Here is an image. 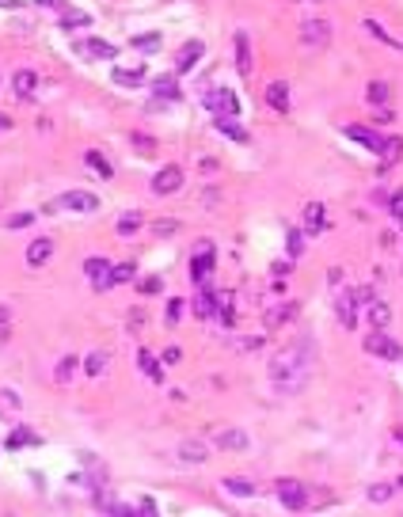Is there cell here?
<instances>
[{"label":"cell","instance_id":"1","mask_svg":"<svg viewBox=\"0 0 403 517\" xmlns=\"http://www.w3.org/2000/svg\"><path fill=\"white\" fill-rule=\"evenodd\" d=\"M267 373H270V388L278 395L304 392L309 381H312V373H316V343H312L309 335H297L293 343H286L270 358Z\"/></svg>","mask_w":403,"mask_h":517},{"label":"cell","instance_id":"2","mask_svg":"<svg viewBox=\"0 0 403 517\" xmlns=\"http://www.w3.org/2000/svg\"><path fill=\"white\" fill-rule=\"evenodd\" d=\"M72 54L84 61H115L118 46L107 42V38H72Z\"/></svg>","mask_w":403,"mask_h":517},{"label":"cell","instance_id":"3","mask_svg":"<svg viewBox=\"0 0 403 517\" xmlns=\"http://www.w3.org/2000/svg\"><path fill=\"white\" fill-rule=\"evenodd\" d=\"M365 354L384 361H403V346L392 335H384V327H373V335H365Z\"/></svg>","mask_w":403,"mask_h":517},{"label":"cell","instance_id":"4","mask_svg":"<svg viewBox=\"0 0 403 517\" xmlns=\"http://www.w3.org/2000/svg\"><path fill=\"white\" fill-rule=\"evenodd\" d=\"M46 209H69V213H99V198L92 190H69Z\"/></svg>","mask_w":403,"mask_h":517},{"label":"cell","instance_id":"5","mask_svg":"<svg viewBox=\"0 0 403 517\" xmlns=\"http://www.w3.org/2000/svg\"><path fill=\"white\" fill-rule=\"evenodd\" d=\"M278 502L286 506V510H304L309 506V487H304L301 479H278Z\"/></svg>","mask_w":403,"mask_h":517},{"label":"cell","instance_id":"6","mask_svg":"<svg viewBox=\"0 0 403 517\" xmlns=\"http://www.w3.org/2000/svg\"><path fill=\"white\" fill-rule=\"evenodd\" d=\"M213 263H217V255H213V244H209V240H202L198 255L190 258V281H195V286H209V274H213Z\"/></svg>","mask_w":403,"mask_h":517},{"label":"cell","instance_id":"7","mask_svg":"<svg viewBox=\"0 0 403 517\" xmlns=\"http://www.w3.org/2000/svg\"><path fill=\"white\" fill-rule=\"evenodd\" d=\"M301 42L309 46V50H324V46L331 42V23L327 19H304L301 23Z\"/></svg>","mask_w":403,"mask_h":517},{"label":"cell","instance_id":"8","mask_svg":"<svg viewBox=\"0 0 403 517\" xmlns=\"http://www.w3.org/2000/svg\"><path fill=\"white\" fill-rule=\"evenodd\" d=\"M110 270H115V266L107 263V258L103 255H92V258H84V274L88 278H92V286L99 289V293H107L110 286H115V278H110Z\"/></svg>","mask_w":403,"mask_h":517},{"label":"cell","instance_id":"9","mask_svg":"<svg viewBox=\"0 0 403 517\" xmlns=\"http://www.w3.org/2000/svg\"><path fill=\"white\" fill-rule=\"evenodd\" d=\"M202 103H206L213 115H236L240 110V99L229 92V88H209V92L202 95Z\"/></svg>","mask_w":403,"mask_h":517},{"label":"cell","instance_id":"10","mask_svg":"<svg viewBox=\"0 0 403 517\" xmlns=\"http://www.w3.org/2000/svg\"><path fill=\"white\" fill-rule=\"evenodd\" d=\"M202 54H206V42L202 38H187V42L179 46V54H175V72H195V65L202 61Z\"/></svg>","mask_w":403,"mask_h":517},{"label":"cell","instance_id":"11","mask_svg":"<svg viewBox=\"0 0 403 517\" xmlns=\"http://www.w3.org/2000/svg\"><path fill=\"white\" fill-rule=\"evenodd\" d=\"M183 187V167L179 164H164L152 175V194H175Z\"/></svg>","mask_w":403,"mask_h":517},{"label":"cell","instance_id":"12","mask_svg":"<svg viewBox=\"0 0 403 517\" xmlns=\"http://www.w3.org/2000/svg\"><path fill=\"white\" fill-rule=\"evenodd\" d=\"M297 312H301V309H297V301H278V304H270V309L263 312V327H267V331H278V327H286V323L293 320Z\"/></svg>","mask_w":403,"mask_h":517},{"label":"cell","instance_id":"13","mask_svg":"<svg viewBox=\"0 0 403 517\" xmlns=\"http://www.w3.org/2000/svg\"><path fill=\"white\" fill-rule=\"evenodd\" d=\"M213 445L224 449V452H244L247 445H252V438H247L244 430H236V426H224V430L213 434Z\"/></svg>","mask_w":403,"mask_h":517},{"label":"cell","instance_id":"14","mask_svg":"<svg viewBox=\"0 0 403 517\" xmlns=\"http://www.w3.org/2000/svg\"><path fill=\"white\" fill-rule=\"evenodd\" d=\"M343 137H346V141H358L361 149H369V152H377V156H381L384 137L377 133V129H365V126H343Z\"/></svg>","mask_w":403,"mask_h":517},{"label":"cell","instance_id":"15","mask_svg":"<svg viewBox=\"0 0 403 517\" xmlns=\"http://www.w3.org/2000/svg\"><path fill=\"white\" fill-rule=\"evenodd\" d=\"M335 316L343 327H358V297H354V289H346V293H338L335 301Z\"/></svg>","mask_w":403,"mask_h":517},{"label":"cell","instance_id":"16","mask_svg":"<svg viewBox=\"0 0 403 517\" xmlns=\"http://www.w3.org/2000/svg\"><path fill=\"white\" fill-rule=\"evenodd\" d=\"M213 129L221 137H229V141H236V145H247V129L236 126V115H213Z\"/></svg>","mask_w":403,"mask_h":517},{"label":"cell","instance_id":"17","mask_svg":"<svg viewBox=\"0 0 403 517\" xmlns=\"http://www.w3.org/2000/svg\"><path fill=\"white\" fill-rule=\"evenodd\" d=\"M175 452H179L183 464H206V460H209V449H206V441H202V438L179 441V449H175Z\"/></svg>","mask_w":403,"mask_h":517},{"label":"cell","instance_id":"18","mask_svg":"<svg viewBox=\"0 0 403 517\" xmlns=\"http://www.w3.org/2000/svg\"><path fill=\"white\" fill-rule=\"evenodd\" d=\"M50 258H54V240L50 236H38V240L27 244V263L31 266H46Z\"/></svg>","mask_w":403,"mask_h":517},{"label":"cell","instance_id":"19","mask_svg":"<svg viewBox=\"0 0 403 517\" xmlns=\"http://www.w3.org/2000/svg\"><path fill=\"white\" fill-rule=\"evenodd\" d=\"M145 76H149V69H145V65H133V69H126V65H118V69L110 72V80H115L118 88H137V84H141Z\"/></svg>","mask_w":403,"mask_h":517},{"label":"cell","instance_id":"20","mask_svg":"<svg viewBox=\"0 0 403 517\" xmlns=\"http://www.w3.org/2000/svg\"><path fill=\"white\" fill-rule=\"evenodd\" d=\"M137 366H141V373L145 377H149V381H164V369H160V366H164V361H160L156 358V354H152V350H145V346H141V350H137Z\"/></svg>","mask_w":403,"mask_h":517},{"label":"cell","instance_id":"21","mask_svg":"<svg viewBox=\"0 0 403 517\" xmlns=\"http://www.w3.org/2000/svg\"><path fill=\"white\" fill-rule=\"evenodd\" d=\"M236 69H240V76H252V42H247V31H236Z\"/></svg>","mask_w":403,"mask_h":517},{"label":"cell","instance_id":"22","mask_svg":"<svg viewBox=\"0 0 403 517\" xmlns=\"http://www.w3.org/2000/svg\"><path fill=\"white\" fill-rule=\"evenodd\" d=\"M35 88H38V76L31 69H19L12 76V92L19 95V99H31V95H35Z\"/></svg>","mask_w":403,"mask_h":517},{"label":"cell","instance_id":"23","mask_svg":"<svg viewBox=\"0 0 403 517\" xmlns=\"http://www.w3.org/2000/svg\"><path fill=\"white\" fill-rule=\"evenodd\" d=\"M195 316H202V320H206V316H217V293H213L209 286H202L198 293H195Z\"/></svg>","mask_w":403,"mask_h":517},{"label":"cell","instance_id":"24","mask_svg":"<svg viewBox=\"0 0 403 517\" xmlns=\"http://www.w3.org/2000/svg\"><path fill=\"white\" fill-rule=\"evenodd\" d=\"M152 95H156V99H167V103H175V99H179V80H175V76H156V80H152Z\"/></svg>","mask_w":403,"mask_h":517},{"label":"cell","instance_id":"25","mask_svg":"<svg viewBox=\"0 0 403 517\" xmlns=\"http://www.w3.org/2000/svg\"><path fill=\"white\" fill-rule=\"evenodd\" d=\"M267 103H270L274 110H278V115H286V110H289V88L281 84V80L267 84Z\"/></svg>","mask_w":403,"mask_h":517},{"label":"cell","instance_id":"26","mask_svg":"<svg viewBox=\"0 0 403 517\" xmlns=\"http://www.w3.org/2000/svg\"><path fill=\"white\" fill-rule=\"evenodd\" d=\"M84 164L92 167V172L99 175V179H110V175H115V167H110V160L103 156L99 149H88V152H84Z\"/></svg>","mask_w":403,"mask_h":517},{"label":"cell","instance_id":"27","mask_svg":"<svg viewBox=\"0 0 403 517\" xmlns=\"http://www.w3.org/2000/svg\"><path fill=\"white\" fill-rule=\"evenodd\" d=\"M221 487L229 491L232 498H252L255 491H259V487H255L252 479H240V475H229V479H221Z\"/></svg>","mask_w":403,"mask_h":517},{"label":"cell","instance_id":"28","mask_svg":"<svg viewBox=\"0 0 403 517\" xmlns=\"http://www.w3.org/2000/svg\"><path fill=\"white\" fill-rule=\"evenodd\" d=\"M365 316H369V327H388V323H392V309L384 301H369Z\"/></svg>","mask_w":403,"mask_h":517},{"label":"cell","instance_id":"29","mask_svg":"<svg viewBox=\"0 0 403 517\" xmlns=\"http://www.w3.org/2000/svg\"><path fill=\"white\" fill-rule=\"evenodd\" d=\"M327 209L320 206V202H309V206H304V232H320L327 224Z\"/></svg>","mask_w":403,"mask_h":517},{"label":"cell","instance_id":"30","mask_svg":"<svg viewBox=\"0 0 403 517\" xmlns=\"http://www.w3.org/2000/svg\"><path fill=\"white\" fill-rule=\"evenodd\" d=\"M80 366H84V361H80L76 354H65V358L58 361V369H54V381H58V384H69V381H72V373H76Z\"/></svg>","mask_w":403,"mask_h":517},{"label":"cell","instance_id":"31","mask_svg":"<svg viewBox=\"0 0 403 517\" xmlns=\"http://www.w3.org/2000/svg\"><path fill=\"white\" fill-rule=\"evenodd\" d=\"M88 23H92V15H88V12H80V8H65V12H61V31L88 27Z\"/></svg>","mask_w":403,"mask_h":517},{"label":"cell","instance_id":"32","mask_svg":"<svg viewBox=\"0 0 403 517\" xmlns=\"http://www.w3.org/2000/svg\"><path fill=\"white\" fill-rule=\"evenodd\" d=\"M400 152H403V137H384V145H381V160H384V167L396 164Z\"/></svg>","mask_w":403,"mask_h":517},{"label":"cell","instance_id":"33","mask_svg":"<svg viewBox=\"0 0 403 517\" xmlns=\"http://www.w3.org/2000/svg\"><path fill=\"white\" fill-rule=\"evenodd\" d=\"M38 441H42V438H38L35 430H27V426H19L15 434H8V449H19V445H38Z\"/></svg>","mask_w":403,"mask_h":517},{"label":"cell","instance_id":"34","mask_svg":"<svg viewBox=\"0 0 403 517\" xmlns=\"http://www.w3.org/2000/svg\"><path fill=\"white\" fill-rule=\"evenodd\" d=\"M388 84H384V80H373V84L365 88V99L373 103V107H384V103H388Z\"/></svg>","mask_w":403,"mask_h":517},{"label":"cell","instance_id":"35","mask_svg":"<svg viewBox=\"0 0 403 517\" xmlns=\"http://www.w3.org/2000/svg\"><path fill=\"white\" fill-rule=\"evenodd\" d=\"M107 354H103V350H95V354H88V358H84V373L88 377H103V369H107Z\"/></svg>","mask_w":403,"mask_h":517},{"label":"cell","instance_id":"36","mask_svg":"<svg viewBox=\"0 0 403 517\" xmlns=\"http://www.w3.org/2000/svg\"><path fill=\"white\" fill-rule=\"evenodd\" d=\"M286 252H289V258H301L304 255V232L301 229H289L286 232Z\"/></svg>","mask_w":403,"mask_h":517},{"label":"cell","instance_id":"37","mask_svg":"<svg viewBox=\"0 0 403 517\" xmlns=\"http://www.w3.org/2000/svg\"><path fill=\"white\" fill-rule=\"evenodd\" d=\"M141 213H122V217H118V224H115V229H118V236H133V232L137 229H141Z\"/></svg>","mask_w":403,"mask_h":517},{"label":"cell","instance_id":"38","mask_svg":"<svg viewBox=\"0 0 403 517\" xmlns=\"http://www.w3.org/2000/svg\"><path fill=\"white\" fill-rule=\"evenodd\" d=\"M365 31H369V35H373V38H381V42H384V46H396V50H403V42H400V38H392V35H388V31H384V27H381V23H373V19H365Z\"/></svg>","mask_w":403,"mask_h":517},{"label":"cell","instance_id":"39","mask_svg":"<svg viewBox=\"0 0 403 517\" xmlns=\"http://www.w3.org/2000/svg\"><path fill=\"white\" fill-rule=\"evenodd\" d=\"M160 42H164V35H160V31H152V35H137V38H130V46H133V50H156Z\"/></svg>","mask_w":403,"mask_h":517},{"label":"cell","instance_id":"40","mask_svg":"<svg viewBox=\"0 0 403 517\" xmlns=\"http://www.w3.org/2000/svg\"><path fill=\"white\" fill-rule=\"evenodd\" d=\"M110 278H115V286H126V281L137 278V266L133 263H118L115 270H110Z\"/></svg>","mask_w":403,"mask_h":517},{"label":"cell","instance_id":"41","mask_svg":"<svg viewBox=\"0 0 403 517\" xmlns=\"http://www.w3.org/2000/svg\"><path fill=\"white\" fill-rule=\"evenodd\" d=\"M130 145L141 149V156H152V152H156V141H152L149 133H130Z\"/></svg>","mask_w":403,"mask_h":517},{"label":"cell","instance_id":"42","mask_svg":"<svg viewBox=\"0 0 403 517\" xmlns=\"http://www.w3.org/2000/svg\"><path fill=\"white\" fill-rule=\"evenodd\" d=\"M392 491H396V487H388V483H373V487L365 491V498H369V502H388Z\"/></svg>","mask_w":403,"mask_h":517},{"label":"cell","instance_id":"43","mask_svg":"<svg viewBox=\"0 0 403 517\" xmlns=\"http://www.w3.org/2000/svg\"><path fill=\"white\" fill-rule=\"evenodd\" d=\"M8 335H12V309H8V304H0V343H4Z\"/></svg>","mask_w":403,"mask_h":517},{"label":"cell","instance_id":"44","mask_svg":"<svg viewBox=\"0 0 403 517\" xmlns=\"http://www.w3.org/2000/svg\"><path fill=\"white\" fill-rule=\"evenodd\" d=\"M388 213L396 217V221H403V187H400V190L388 198Z\"/></svg>","mask_w":403,"mask_h":517},{"label":"cell","instance_id":"45","mask_svg":"<svg viewBox=\"0 0 403 517\" xmlns=\"http://www.w3.org/2000/svg\"><path fill=\"white\" fill-rule=\"evenodd\" d=\"M0 407H12V411H19V392H8V388H0Z\"/></svg>","mask_w":403,"mask_h":517},{"label":"cell","instance_id":"46","mask_svg":"<svg viewBox=\"0 0 403 517\" xmlns=\"http://www.w3.org/2000/svg\"><path fill=\"white\" fill-rule=\"evenodd\" d=\"M183 304H187V301H179V297H172V301H167V323H179Z\"/></svg>","mask_w":403,"mask_h":517},{"label":"cell","instance_id":"47","mask_svg":"<svg viewBox=\"0 0 403 517\" xmlns=\"http://www.w3.org/2000/svg\"><path fill=\"white\" fill-rule=\"evenodd\" d=\"M152 232H156V236H172V232H179V221H156Z\"/></svg>","mask_w":403,"mask_h":517},{"label":"cell","instance_id":"48","mask_svg":"<svg viewBox=\"0 0 403 517\" xmlns=\"http://www.w3.org/2000/svg\"><path fill=\"white\" fill-rule=\"evenodd\" d=\"M160 286H164L160 278H141V286H137V289H141L145 297H152V293H160Z\"/></svg>","mask_w":403,"mask_h":517},{"label":"cell","instance_id":"49","mask_svg":"<svg viewBox=\"0 0 403 517\" xmlns=\"http://www.w3.org/2000/svg\"><path fill=\"white\" fill-rule=\"evenodd\" d=\"M31 221H35V213H15V217H8V229H27Z\"/></svg>","mask_w":403,"mask_h":517},{"label":"cell","instance_id":"50","mask_svg":"<svg viewBox=\"0 0 403 517\" xmlns=\"http://www.w3.org/2000/svg\"><path fill=\"white\" fill-rule=\"evenodd\" d=\"M179 358H183V354H179V346H167V350H164V358H160V361H164V366H175Z\"/></svg>","mask_w":403,"mask_h":517},{"label":"cell","instance_id":"51","mask_svg":"<svg viewBox=\"0 0 403 517\" xmlns=\"http://www.w3.org/2000/svg\"><path fill=\"white\" fill-rule=\"evenodd\" d=\"M38 8H65V0H35Z\"/></svg>","mask_w":403,"mask_h":517},{"label":"cell","instance_id":"52","mask_svg":"<svg viewBox=\"0 0 403 517\" xmlns=\"http://www.w3.org/2000/svg\"><path fill=\"white\" fill-rule=\"evenodd\" d=\"M15 4H19V0H0V8H15Z\"/></svg>","mask_w":403,"mask_h":517},{"label":"cell","instance_id":"53","mask_svg":"<svg viewBox=\"0 0 403 517\" xmlns=\"http://www.w3.org/2000/svg\"><path fill=\"white\" fill-rule=\"evenodd\" d=\"M8 126H12V122H8V118H4V115H0V129H8Z\"/></svg>","mask_w":403,"mask_h":517},{"label":"cell","instance_id":"54","mask_svg":"<svg viewBox=\"0 0 403 517\" xmlns=\"http://www.w3.org/2000/svg\"><path fill=\"white\" fill-rule=\"evenodd\" d=\"M400 487H403V479H400Z\"/></svg>","mask_w":403,"mask_h":517}]
</instances>
